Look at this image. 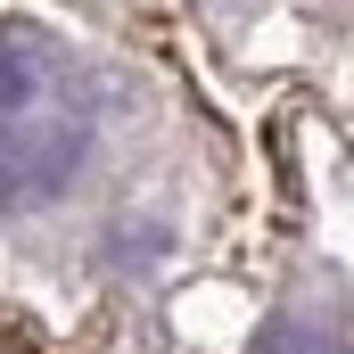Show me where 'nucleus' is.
Returning a JSON list of instances; mask_svg holds the SVG:
<instances>
[{"instance_id": "obj_3", "label": "nucleus", "mask_w": 354, "mask_h": 354, "mask_svg": "<svg viewBox=\"0 0 354 354\" xmlns=\"http://www.w3.org/2000/svg\"><path fill=\"white\" fill-rule=\"evenodd\" d=\"M256 354H330L305 322H264V338H256Z\"/></svg>"}, {"instance_id": "obj_2", "label": "nucleus", "mask_w": 354, "mask_h": 354, "mask_svg": "<svg viewBox=\"0 0 354 354\" xmlns=\"http://www.w3.org/2000/svg\"><path fill=\"white\" fill-rule=\"evenodd\" d=\"M50 75H58V33L33 17H8L0 25V115H33Z\"/></svg>"}, {"instance_id": "obj_1", "label": "nucleus", "mask_w": 354, "mask_h": 354, "mask_svg": "<svg viewBox=\"0 0 354 354\" xmlns=\"http://www.w3.org/2000/svg\"><path fill=\"white\" fill-rule=\"evenodd\" d=\"M91 157V124H0V206H50L66 198Z\"/></svg>"}]
</instances>
